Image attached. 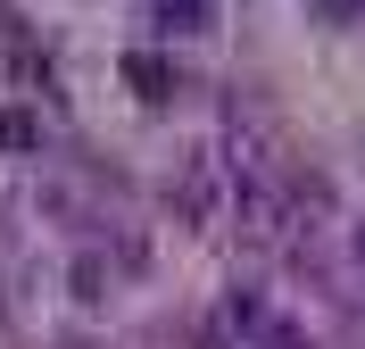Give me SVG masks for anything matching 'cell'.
<instances>
[{"label": "cell", "mask_w": 365, "mask_h": 349, "mask_svg": "<svg viewBox=\"0 0 365 349\" xmlns=\"http://www.w3.org/2000/svg\"><path fill=\"white\" fill-rule=\"evenodd\" d=\"M150 9H158V25H182V34L207 25V0H150Z\"/></svg>", "instance_id": "6da1fadb"}]
</instances>
